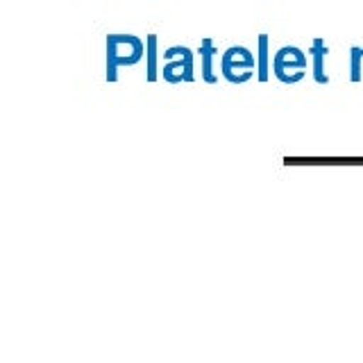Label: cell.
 I'll return each instance as SVG.
<instances>
[{
	"label": "cell",
	"instance_id": "6",
	"mask_svg": "<svg viewBox=\"0 0 363 363\" xmlns=\"http://www.w3.org/2000/svg\"><path fill=\"white\" fill-rule=\"evenodd\" d=\"M200 62H202V79L207 84H216V73H213V57L218 55L216 50V43L211 39H202L200 41Z\"/></svg>",
	"mask_w": 363,
	"mask_h": 363
},
{
	"label": "cell",
	"instance_id": "5",
	"mask_svg": "<svg viewBox=\"0 0 363 363\" xmlns=\"http://www.w3.org/2000/svg\"><path fill=\"white\" fill-rule=\"evenodd\" d=\"M309 55H311V64H313V79L318 84H329V75L325 71V60L329 55L327 43L323 39H313Z\"/></svg>",
	"mask_w": 363,
	"mask_h": 363
},
{
	"label": "cell",
	"instance_id": "2",
	"mask_svg": "<svg viewBox=\"0 0 363 363\" xmlns=\"http://www.w3.org/2000/svg\"><path fill=\"white\" fill-rule=\"evenodd\" d=\"M257 71V55L245 45H230L220 57V73L227 82L243 84Z\"/></svg>",
	"mask_w": 363,
	"mask_h": 363
},
{
	"label": "cell",
	"instance_id": "4",
	"mask_svg": "<svg viewBox=\"0 0 363 363\" xmlns=\"http://www.w3.org/2000/svg\"><path fill=\"white\" fill-rule=\"evenodd\" d=\"M306 71V55L298 45H281L272 55V73L284 84H295L304 77Z\"/></svg>",
	"mask_w": 363,
	"mask_h": 363
},
{
	"label": "cell",
	"instance_id": "9",
	"mask_svg": "<svg viewBox=\"0 0 363 363\" xmlns=\"http://www.w3.org/2000/svg\"><path fill=\"white\" fill-rule=\"evenodd\" d=\"M145 52H147V79L155 82L157 79V34H147L145 41Z\"/></svg>",
	"mask_w": 363,
	"mask_h": 363
},
{
	"label": "cell",
	"instance_id": "3",
	"mask_svg": "<svg viewBox=\"0 0 363 363\" xmlns=\"http://www.w3.org/2000/svg\"><path fill=\"white\" fill-rule=\"evenodd\" d=\"M164 66H162V77L170 84H179V82H193V64H196V57H193L191 48L186 45H170L162 55Z\"/></svg>",
	"mask_w": 363,
	"mask_h": 363
},
{
	"label": "cell",
	"instance_id": "1",
	"mask_svg": "<svg viewBox=\"0 0 363 363\" xmlns=\"http://www.w3.org/2000/svg\"><path fill=\"white\" fill-rule=\"evenodd\" d=\"M107 82H116L121 66H134L143 60L145 43L134 34H107Z\"/></svg>",
	"mask_w": 363,
	"mask_h": 363
},
{
	"label": "cell",
	"instance_id": "8",
	"mask_svg": "<svg viewBox=\"0 0 363 363\" xmlns=\"http://www.w3.org/2000/svg\"><path fill=\"white\" fill-rule=\"evenodd\" d=\"M363 77V48L352 45L350 48V79L352 82H361Z\"/></svg>",
	"mask_w": 363,
	"mask_h": 363
},
{
	"label": "cell",
	"instance_id": "7",
	"mask_svg": "<svg viewBox=\"0 0 363 363\" xmlns=\"http://www.w3.org/2000/svg\"><path fill=\"white\" fill-rule=\"evenodd\" d=\"M268 73H270L268 34H259V55H257V77H259V82H266Z\"/></svg>",
	"mask_w": 363,
	"mask_h": 363
}]
</instances>
